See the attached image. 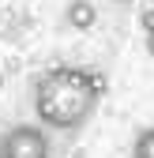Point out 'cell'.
<instances>
[{
  "instance_id": "obj_1",
  "label": "cell",
  "mask_w": 154,
  "mask_h": 158,
  "mask_svg": "<svg viewBox=\"0 0 154 158\" xmlns=\"http://www.w3.org/2000/svg\"><path fill=\"white\" fill-rule=\"evenodd\" d=\"M102 102V75L87 68H49L34 79V113L53 132H79Z\"/></svg>"
},
{
  "instance_id": "obj_7",
  "label": "cell",
  "mask_w": 154,
  "mask_h": 158,
  "mask_svg": "<svg viewBox=\"0 0 154 158\" xmlns=\"http://www.w3.org/2000/svg\"><path fill=\"white\" fill-rule=\"evenodd\" d=\"M113 4H128V0H113Z\"/></svg>"
},
{
  "instance_id": "obj_3",
  "label": "cell",
  "mask_w": 154,
  "mask_h": 158,
  "mask_svg": "<svg viewBox=\"0 0 154 158\" xmlns=\"http://www.w3.org/2000/svg\"><path fill=\"white\" fill-rule=\"evenodd\" d=\"M64 19H68L71 30H90L94 23H98V11H94L90 0H71L68 11H64Z\"/></svg>"
},
{
  "instance_id": "obj_4",
  "label": "cell",
  "mask_w": 154,
  "mask_h": 158,
  "mask_svg": "<svg viewBox=\"0 0 154 158\" xmlns=\"http://www.w3.org/2000/svg\"><path fill=\"white\" fill-rule=\"evenodd\" d=\"M132 154H136V158H154V128H147V132L136 135V147H132Z\"/></svg>"
},
{
  "instance_id": "obj_6",
  "label": "cell",
  "mask_w": 154,
  "mask_h": 158,
  "mask_svg": "<svg viewBox=\"0 0 154 158\" xmlns=\"http://www.w3.org/2000/svg\"><path fill=\"white\" fill-rule=\"evenodd\" d=\"M147 53L154 56V30H147Z\"/></svg>"
},
{
  "instance_id": "obj_2",
  "label": "cell",
  "mask_w": 154,
  "mask_h": 158,
  "mask_svg": "<svg viewBox=\"0 0 154 158\" xmlns=\"http://www.w3.org/2000/svg\"><path fill=\"white\" fill-rule=\"evenodd\" d=\"M49 135L38 124H15L0 139V158H49Z\"/></svg>"
},
{
  "instance_id": "obj_5",
  "label": "cell",
  "mask_w": 154,
  "mask_h": 158,
  "mask_svg": "<svg viewBox=\"0 0 154 158\" xmlns=\"http://www.w3.org/2000/svg\"><path fill=\"white\" fill-rule=\"evenodd\" d=\"M143 27H147V30H154V11H143Z\"/></svg>"
}]
</instances>
